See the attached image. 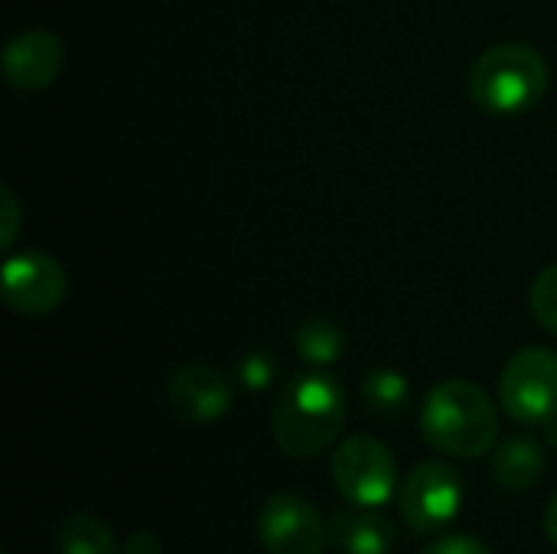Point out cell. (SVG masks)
I'll return each instance as SVG.
<instances>
[{
    "label": "cell",
    "instance_id": "6da1fadb",
    "mask_svg": "<svg viewBox=\"0 0 557 554\" xmlns=\"http://www.w3.org/2000/svg\"><path fill=\"white\" fill-rule=\"evenodd\" d=\"M346 424V392L343 382L323 369L297 376L277 398L271 431L281 454L294 460L320 457L333 447Z\"/></svg>",
    "mask_w": 557,
    "mask_h": 554
},
{
    "label": "cell",
    "instance_id": "7a4b0ae2",
    "mask_svg": "<svg viewBox=\"0 0 557 554\" xmlns=\"http://www.w3.org/2000/svg\"><path fill=\"white\" fill-rule=\"evenodd\" d=\"M421 434L428 447L447 457L480 460L496 447L499 415L480 385L467 379H447L434 385L421 405Z\"/></svg>",
    "mask_w": 557,
    "mask_h": 554
},
{
    "label": "cell",
    "instance_id": "3957f363",
    "mask_svg": "<svg viewBox=\"0 0 557 554\" xmlns=\"http://www.w3.org/2000/svg\"><path fill=\"white\" fill-rule=\"evenodd\" d=\"M548 91L545 59L522 42H499L476 56L470 69V98L490 114L532 111Z\"/></svg>",
    "mask_w": 557,
    "mask_h": 554
},
{
    "label": "cell",
    "instance_id": "277c9868",
    "mask_svg": "<svg viewBox=\"0 0 557 554\" xmlns=\"http://www.w3.org/2000/svg\"><path fill=\"white\" fill-rule=\"evenodd\" d=\"M333 483L339 496L352 506H385L398 493V467L395 454L366 434L346 438L330 460Z\"/></svg>",
    "mask_w": 557,
    "mask_h": 554
},
{
    "label": "cell",
    "instance_id": "5b68a950",
    "mask_svg": "<svg viewBox=\"0 0 557 554\" xmlns=\"http://www.w3.org/2000/svg\"><path fill=\"white\" fill-rule=\"evenodd\" d=\"M499 405L519 424H552L557 418V353L522 349L499 376Z\"/></svg>",
    "mask_w": 557,
    "mask_h": 554
},
{
    "label": "cell",
    "instance_id": "8992f818",
    "mask_svg": "<svg viewBox=\"0 0 557 554\" xmlns=\"http://www.w3.org/2000/svg\"><path fill=\"white\" fill-rule=\"evenodd\" d=\"M398 506H401L405 522L414 532L434 535L444 526H450L457 519V513L463 509V480L450 464L424 460L401 483Z\"/></svg>",
    "mask_w": 557,
    "mask_h": 554
},
{
    "label": "cell",
    "instance_id": "52a82bcc",
    "mask_svg": "<svg viewBox=\"0 0 557 554\" xmlns=\"http://www.w3.org/2000/svg\"><path fill=\"white\" fill-rule=\"evenodd\" d=\"M255 529L268 554H323L330 545V526L320 509L294 493L271 496L261 506Z\"/></svg>",
    "mask_w": 557,
    "mask_h": 554
},
{
    "label": "cell",
    "instance_id": "ba28073f",
    "mask_svg": "<svg viewBox=\"0 0 557 554\" xmlns=\"http://www.w3.org/2000/svg\"><path fill=\"white\" fill-rule=\"evenodd\" d=\"M65 271L55 258L42 251H23L7 258L0 294L3 304L20 317H46L65 300Z\"/></svg>",
    "mask_w": 557,
    "mask_h": 554
},
{
    "label": "cell",
    "instance_id": "9c48e42d",
    "mask_svg": "<svg viewBox=\"0 0 557 554\" xmlns=\"http://www.w3.org/2000/svg\"><path fill=\"white\" fill-rule=\"evenodd\" d=\"M232 382L215 366H183L166 382V408L186 424H212L232 408Z\"/></svg>",
    "mask_w": 557,
    "mask_h": 554
},
{
    "label": "cell",
    "instance_id": "30bf717a",
    "mask_svg": "<svg viewBox=\"0 0 557 554\" xmlns=\"http://www.w3.org/2000/svg\"><path fill=\"white\" fill-rule=\"evenodd\" d=\"M62 39L49 29H23L3 49V78L16 91H42L59 78Z\"/></svg>",
    "mask_w": 557,
    "mask_h": 554
},
{
    "label": "cell",
    "instance_id": "8fae6325",
    "mask_svg": "<svg viewBox=\"0 0 557 554\" xmlns=\"http://www.w3.org/2000/svg\"><path fill=\"white\" fill-rule=\"evenodd\" d=\"M330 542L339 554H392L398 529L379 506L349 503L330 519Z\"/></svg>",
    "mask_w": 557,
    "mask_h": 554
},
{
    "label": "cell",
    "instance_id": "7c38bea8",
    "mask_svg": "<svg viewBox=\"0 0 557 554\" xmlns=\"http://www.w3.org/2000/svg\"><path fill=\"white\" fill-rule=\"evenodd\" d=\"M545 473V447L535 438H509L496 447L490 477L506 493L532 490Z\"/></svg>",
    "mask_w": 557,
    "mask_h": 554
},
{
    "label": "cell",
    "instance_id": "4fadbf2b",
    "mask_svg": "<svg viewBox=\"0 0 557 554\" xmlns=\"http://www.w3.org/2000/svg\"><path fill=\"white\" fill-rule=\"evenodd\" d=\"M55 552L59 554H121L111 526L91 513H72L55 526Z\"/></svg>",
    "mask_w": 557,
    "mask_h": 554
},
{
    "label": "cell",
    "instance_id": "5bb4252c",
    "mask_svg": "<svg viewBox=\"0 0 557 554\" xmlns=\"http://www.w3.org/2000/svg\"><path fill=\"white\" fill-rule=\"evenodd\" d=\"M362 402L382 421H398L411 405V385L398 369H372L362 379Z\"/></svg>",
    "mask_w": 557,
    "mask_h": 554
},
{
    "label": "cell",
    "instance_id": "9a60e30c",
    "mask_svg": "<svg viewBox=\"0 0 557 554\" xmlns=\"http://www.w3.org/2000/svg\"><path fill=\"white\" fill-rule=\"evenodd\" d=\"M294 346L300 353L304 362L310 366H330L343 356L346 349V333L339 330V323L326 320V317H310L297 327L294 333Z\"/></svg>",
    "mask_w": 557,
    "mask_h": 554
},
{
    "label": "cell",
    "instance_id": "2e32d148",
    "mask_svg": "<svg viewBox=\"0 0 557 554\" xmlns=\"http://www.w3.org/2000/svg\"><path fill=\"white\" fill-rule=\"evenodd\" d=\"M532 313L535 320L557 336V264L545 268L532 287Z\"/></svg>",
    "mask_w": 557,
    "mask_h": 554
},
{
    "label": "cell",
    "instance_id": "e0dca14e",
    "mask_svg": "<svg viewBox=\"0 0 557 554\" xmlns=\"http://www.w3.org/2000/svg\"><path fill=\"white\" fill-rule=\"evenodd\" d=\"M238 382H242V389L245 392H264L271 382H274V376H277V362H274V356L271 353H248L242 362H238Z\"/></svg>",
    "mask_w": 557,
    "mask_h": 554
},
{
    "label": "cell",
    "instance_id": "ac0fdd59",
    "mask_svg": "<svg viewBox=\"0 0 557 554\" xmlns=\"http://www.w3.org/2000/svg\"><path fill=\"white\" fill-rule=\"evenodd\" d=\"M421 554H493L473 535H441Z\"/></svg>",
    "mask_w": 557,
    "mask_h": 554
},
{
    "label": "cell",
    "instance_id": "d6986e66",
    "mask_svg": "<svg viewBox=\"0 0 557 554\" xmlns=\"http://www.w3.org/2000/svg\"><path fill=\"white\" fill-rule=\"evenodd\" d=\"M3 229H0V248H10L16 238V225H20V206L10 186H3Z\"/></svg>",
    "mask_w": 557,
    "mask_h": 554
},
{
    "label": "cell",
    "instance_id": "ffe728a7",
    "mask_svg": "<svg viewBox=\"0 0 557 554\" xmlns=\"http://www.w3.org/2000/svg\"><path fill=\"white\" fill-rule=\"evenodd\" d=\"M124 554H160V539L153 532H134L124 545Z\"/></svg>",
    "mask_w": 557,
    "mask_h": 554
},
{
    "label": "cell",
    "instance_id": "44dd1931",
    "mask_svg": "<svg viewBox=\"0 0 557 554\" xmlns=\"http://www.w3.org/2000/svg\"><path fill=\"white\" fill-rule=\"evenodd\" d=\"M545 535H548V542L557 549V493L552 496L548 509H545Z\"/></svg>",
    "mask_w": 557,
    "mask_h": 554
}]
</instances>
